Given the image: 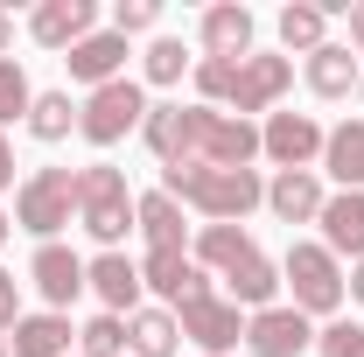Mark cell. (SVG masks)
Masks as SVG:
<instances>
[{
  "instance_id": "1",
  "label": "cell",
  "mask_w": 364,
  "mask_h": 357,
  "mask_svg": "<svg viewBox=\"0 0 364 357\" xmlns=\"http://www.w3.org/2000/svg\"><path fill=\"white\" fill-rule=\"evenodd\" d=\"M161 196L196 203L210 224H238L245 211L267 203V182L252 169H203V161H189V169H161Z\"/></svg>"
},
{
  "instance_id": "2",
  "label": "cell",
  "mask_w": 364,
  "mask_h": 357,
  "mask_svg": "<svg viewBox=\"0 0 364 357\" xmlns=\"http://www.w3.org/2000/svg\"><path fill=\"white\" fill-rule=\"evenodd\" d=\"M77 224H85L105 252H119V238L134 231L127 169H112V161H91V169H77Z\"/></svg>"
},
{
  "instance_id": "3",
  "label": "cell",
  "mask_w": 364,
  "mask_h": 357,
  "mask_svg": "<svg viewBox=\"0 0 364 357\" xmlns=\"http://www.w3.org/2000/svg\"><path fill=\"white\" fill-rule=\"evenodd\" d=\"M280 287L294 294V309H301V315H336V309H343V267H336L329 245H309V238L287 245V260H280Z\"/></svg>"
},
{
  "instance_id": "4",
  "label": "cell",
  "mask_w": 364,
  "mask_h": 357,
  "mask_svg": "<svg viewBox=\"0 0 364 357\" xmlns=\"http://www.w3.org/2000/svg\"><path fill=\"white\" fill-rule=\"evenodd\" d=\"M140 119H147V91H140L134 78H112V85H98L85 105H77V134H85L91 147H119Z\"/></svg>"
},
{
  "instance_id": "5",
  "label": "cell",
  "mask_w": 364,
  "mask_h": 357,
  "mask_svg": "<svg viewBox=\"0 0 364 357\" xmlns=\"http://www.w3.org/2000/svg\"><path fill=\"white\" fill-rule=\"evenodd\" d=\"M70 211H77V176H70V169H36V176L14 189V224L36 231L43 245L70 224Z\"/></svg>"
},
{
  "instance_id": "6",
  "label": "cell",
  "mask_w": 364,
  "mask_h": 357,
  "mask_svg": "<svg viewBox=\"0 0 364 357\" xmlns=\"http://www.w3.org/2000/svg\"><path fill=\"white\" fill-rule=\"evenodd\" d=\"M203 112L210 105H147L140 134H147V154L161 169H189L196 161V140H203Z\"/></svg>"
},
{
  "instance_id": "7",
  "label": "cell",
  "mask_w": 364,
  "mask_h": 357,
  "mask_svg": "<svg viewBox=\"0 0 364 357\" xmlns=\"http://www.w3.org/2000/svg\"><path fill=\"white\" fill-rule=\"evenodd\" d=\"M176 322H182V336L203 357H225L231 343H245V315H238V302H225V294H203V302L176 309Z\"/></svg>"
},
{
  "instance_id": "8",
  "label": "cell",
  "mask_w": 364,
  "mask_h": 357,
  "mask_svg": "<svg viewBox=\"0 0 364 357\" xmlns=\"http://www.w3.org/2000/svg\"><path fill=\"white\" fill-rule=\"evenodd\" d=\"M259 154H267L273 169H309V161L322 154L316 112H267V127H259Z\"/></svg>"
},
{
  "instance_id": "9",
  "label": "cell",
  "mask_w": 364,
  "mask_h": 357,
  "mask_svg": "<svg viewBox=\"0 0 364 357\" xmlns=\"http://www.w3.org/2000/svg\"><path fill=\"white\" fill-rule=\"evenodd\" d=\"M259 154V127L238 119V112H203V140H196V161L203 169H252Z\"/></svg>"
},
{
  "instance_id": "10",
  "label": "cell",
  "mask_w": 364,
  "mask_h": 357,
  "mask_svg": "<svg viewBox=\"0 0 364 357\" xmlns=\"http://www.w3.org/2000/svg\"><path fill=\"white\" fill-rule=\"evenodd\" d=\"M309 343H316V329H309V315L294 309V302H287V309L273 302V309H259L245 322V351L252 357H301Z\"/></svg>"
},
{
  "instance_id": "11",
  "label": "cell",
  "mask_w": 364,
  "mask_h": 357,
  "mask_svg": "<svg viewBox=\"0 0 364 357\" xmlns=\"http://www.w3.org/2000/svg\"><path fill=\"white\" fill-rule=\"evenodd\" d=\"M287 85H294V63H287V56H259V49H252V56L238 63V91H231V112H238V119H245V112H273Z\"/></svg>"
},
{
  "instance_id": "12",
  "label": "cell",
  "mask_w": 364,
  "mask_h": 357,
  "mask_svg": "<svg viewBox=\"0 0 364 357\" xmlns=\"http://www.w3.org/2000/svg\"><path fill=\"white\" fill-rule=\"evenodd\" d=\"M140 287H154L168 309H189V302L210 294V280H203V267H196L189 252H147V260H140Z\"/></svg>"
},
{
  "instance_id": "13",
  "label": "cell",
  "mask_w": 364,
  "mask_h": 357,
  "mask_svg": "<svg viewBox=\"0 0 364 357\" xmlns=\"http://www.w3.org/2000/svg\"><path fill=\"white\" fill-rule=\"evenodd\" d=\"M28 280L43 287V302H49V309L63 315L70 302H77V294H85V260H77L70 245H56V238H49V245H36V260H28Z\"/></svg>"
},
{
  "instance_id": "14",
  "label": "cell",
  "mask_w": 364,
  "mask_h": 357,
  "mask_svg": "<svg viewBox=\"0 0 364 357\" xmlns=\"http://www.w3.org/2000/svg\"><path fill=\"white\" fill-rule=\"evenodd\" d=\"M322 203H329V189H322L316 169H280V176L267 182V211L280 224H316Z\"/></svg>"
},
{
  "instance_id": "15",
  "label": "cell",
  "mask_w": 364,
  "mask_h": 357,
  "mask_svg": "<svg viewBox=\"0 0 364 357\" xmlns=\"http://www.w3.org/2000/svg\"><path fill=\"white\" fill-rule=\"evenodd\" d=\"M196 36H203V56H225V63H245L252 56V7H203V21H196Z\"/></svg>"
},
{
  "instance_id": "16",
  "label": "cell",
  "mask_w": 364,
  "mask_h": 357,
  "mask_svg": "<svg viewBox=\"0 0 364 357\" xmlns=\"http://www.w3.org/2000/svg\"><path fill=\"white\" fill-rule=\"evenodd\" d=\"M91 21H98L91 0H43V7L28 14V36H36L43 49H77L91 36Z\"/></svg>"
},
{
  "instance_id": "17",
  "label": "cell",
  "mask_w": 364,
  "mask_h": 357,
  "mask_svg": "<svg viewBox=\"0 0 364 357\" xmlns=\"http://www.w3.org/2000/svg\"><path fill=\"white\" fill-rule=\"evenodd\" d=\"M85 287L105 302V315H119V309L134 315L140 309V260H127V252H98V260L85 267Z\"/></svg>"
},
{
  "instance_id": "18",
  "label": "cell",
  "mask_w": 364,
  "mask_h": 357,
  "mask_svg": "<svg viewBox=\"0 0 364 357\" xmlns=\"http://www.w3.org/2000/svg\"><path fill=\"white\" fill-rule=\"evenodd\" d=\"M63 63H70V85H91V91H98V85H112V78L127 70V36H112V28H91V36L70 49Z\"/></svg>"
},
{
  "instance_id": "19",
  "label": "cell",
  "mask_w": 364,
  "mask_h": 357,
  "mask_svg": "<svg viewBox=\"0 0 364 357\" xmlns=\"http://www.w3.org/2000/svg\"><path fill=\"white\" fill-rule=\"evenodd\" d=\"M316 224H322V245H329L336 260H343V252L364 260V189H336V196L322 203Z\"/></svg>"
},
{
  "instance_id": "20",
  "label": "cell",
  "mask_w": 364,
  "mask_h": 357,
  "mask_svg": "<svg viewBox=\"0 0 364 357\" xmlns=\"http://www.w3.org/2000/svg\"><path fill=\"white\" fill-rule=\"evenodd\" d=\"M70 315H21L14 329H7V357H70Z\"/></svg>"
},
{
  "instance_id": "21",
  "label": "cell",
  "mask_w": 364,
  "mask_h": 357,
  "mask_svg": "<svg viewBox=\"0 0 364 357\" xmlns=\"http://www.w3.org/2000/svg\"><path fill=\"white\" fill-rule=\"evenodd\" d=\"M322 176L336 189H364V119H343L322 134Z\"/></svg>"
},
{
  "instance_id": "22",
  "label": "cell",
  "mask_w": 364,
  "mask_h": 357,
  "mask_svg": "<svg viewBox=\"0 0 364 357\" xmlns=\"http://www.w3.org/2000/svg\"><path fill=\"white\" fill-rule=\"evenodd\" d=\"M225 287H231L225 302H238V309H252V315H259V309H273V294H280V267H273L267 252L252 245V252H245V260L225 273Z\"/></svg>"
},
{
  "instance_id": "23",
  "label": "cell",
  "mask_w": 364,
  "mask_h": 357,
  "mask_svg": "<svg viewBox=\"0 0 364 357\" xmlns=\"http://www.w3.org/2000/svg\"><path fill=\"white\" fill-rule=\"evenodd\" d=\"M358 85H364V63L350 56V43H322L309 56V91L316 98H350Z\"/></svg>"
},
{
  "instance_id": "24",
  "label": "cell",
  "mask_w": 364,
  "mask_h": 357,
  "mask_svg": "<svg viewBox=\"0 0 364 357\" xmlns=\"http://www.w3.org/2000/svg\"><path fill=\"white\" fill-rule=\"evenodd\" d=\"M134 231L147 238V252H182V203L176 196H134Z\"/></svg>"
},
{
  "instance_id": "25",
  "label": "cell",
  "mask_w": 364,
  "mask_h": 357,
  "mask_svg": "<svg viewBox=\"0 0 364 357\" xmlns=\"http://www.w3.org/2000/svg\"><path fill=\"white\" fill-rule=\"evenodd\" d=\"M182 322L176 309H134L127 315V357H176Z\"/></svg>"
},
{
  "instance_id": "26",
  "label": "cell",
  "mask_w": 364,
  "mask_h": 357,
  "mask_svg": "<svg viewBox=\"0 0 364 357\" xmlns=\"http://www.w3.org/2000/svg\"><path fill=\"white\" fill-rule=\"evenodd\" d=\"M273 28H280V43H287V49H301V56H316V49L329 43V14H322L316 0H287Z\"/></svg>"
},
{
  "instance_id": "27",
  "label": "cell",
  "mask_w": 364,
  "mask_h": 357,
  "mask_svg": "<svg viewBox=\"0 0 364 357\" xmlns=\"http://www.w3.org/2000/svg\"><path fill=\"white\" fill-rule=\"evenodd\" d=\"M245 252H252V238H245L238 224H203V231H196V252H189V260H196V267L231 273L238 260H245Z\"/></svg>"
},
{
  "instance_id": "28",
  "label": "cell",
  "mask_w": 364,
  "mask_h": 357,
  "mask_svg": "<svg viewBox=\"0 0 364 357\" xmlns=\"http://www.w3.org/2000/svg\"><path fill=\"white\" fill-rule=\"evenodd\" d=\"M70 127H77L70 91H36V105H28V134H36V140H63Z\"/></svg>"
},
{
  "instance_id": "29",
  "label": "cell",
  "mask_w": 364,
  "mask_h": 357,
  "mask_svg": "<svg viewBox=\"0 0 364 357\" xmlns=\"http://www.w3.org/2000/svg\"><path fill=\"white\" fill-rule=\"evenodd\" d=\"M182 70H196V56L182 49V36H154L147 43V85H182Z\"/></svg>"
},
{
  "instance_id": "30",
  "label": "cell",
  "mask_w": 364,
  "mask_h": 357,
  "mask_svg": "<svg viewBox=\"0 0 364 357\" xmlns=\"http://www.w3.org/2000/svg\"><path fill=\"white\" fill-rule=\"evenodd\" d=\"M77 357H127V322L119 315H91L77 329Z\"/></svg>"
},
{
  "instance_id": "31",
  "label": "cell",
  "mask_w": 364,
  "mask_h": 357,
  "mask_svg": "<svg viewBox=\"0 0 364 357\" xmlns=\"http://www.w3.org/2000/svg\"><path fill=\"white\" fill-rule=\"evenodd\" d=\"M196 91H203L210 112L231 105V91H238V63H225V56H196Z\"/></svg>"
},
{
  "instance_id": "32",
  "label": "cell",
  "mask_w": 364,
  "mask_h": 357,
  "mask_svg": "<svg viewBox=\"0 0 364 357\" xmlns=\"http://www.w3.org/2000/svg\"><path fill=\"white\" fill-rule=\"evenodd\" d=\"M28 105H36L28 70H21L14 56H0V127H7V119H28Z\"/></svg>"
},
{
  "instance_id": "33",
  "label": "cell",
  "mask_w": 364,
  "mask_h": 357,
  "mask_svg": "<svg viewBox=\"0 0 364 357\" xmlns=\"http://www.w3.org/2000/svg\"><path fill=\"white\" fill-rule=\"evenodd\" d=\"M161 21V0H119L112 7V36H147Z\"/></svg>"
},
{
  "instance_id": "34",
  "label": "cell",
  "mask_w": 364,
  "mask_h": 357,
  "mask_svg": "<svg viewBox=\"0 0 364 357\" xmlns=\"http://www.w3.org/2000/svg\"><path fill=\"white\" fill-rule=\"evenodd\" d=\"M316 351L322 357H364V322H329L316 336Z\"/></svg>"
},
{
  "instance_id": "35",
  "label": "cell",
  "mask_w": 364,
  "mask_h": 357,
  "mask_svg": "<svg viewBox=\"0 0 364 357\" xmlns=\"http://www.w3.org/2000/svg\"><path fill=\"white\" fill-rule=\"evenodd\" d=\"M14 322H21V280H14V273L0 267V336H7Z\"/></svg>"
},
{
  "instance_id": "36",
  "label": "cell",
  "mask_w": 364,
  "mask_h": 357,
  "mask_svg": "<svg viewBox=\"0 0 364 357\" xmlns=\"http://www.w3.org/2000/svg\"><path fill=\"white\" fill-rule=\"evenodd\" d=\"M350 56H358V63H364V0H358V7H350Z\"/></svg>"
},
{
  "instance_id": "37",
  "label": "cell",
  "mask_w": 364,
  "mask_h": 357,
  "mask_svg": "<svg viewBox=\"0 0 364 357\" xmlns=\"http://www.w3.org/2000/svg\"><path fill=\"white\" fill-rule=\"evenodd\" d=\"M14 182V147H7V134H0V189Z\"/></svg>"
},
{
  "instance_id": "38",
  "label": "cell",
  "mask_w": 364,
  "mask_h": 357,
  "mask_svg": "<svg viewBox=\"0 0 364 357\" xmlns=\"http://www.w3.org/2000/svg\"><path fill=\"white\" fill-rule=\"evenodd\" d=\"M7 49H14V14L0 7V56H7Z\"/></svg>"
},
{
  "instance_id": "39",
  "label": "cell",
  "mask_w": 364,
  "mask_h": 357,
  "mask_svg": "<svg viewBox=\"0 0 364 357\" xmlns=\"http://www.w3.org/2000/svg\"><path fill=\"white\" fill-rule=\"evenodd\" d=\"M343 294H358V302H364V260L350 267V280H343Z\"/></svg>"
},
{
  "instance_id": "40",
  "label": "cell",
  "mask_w": 364,
  "mask_h": 357,
  "mask_svg": "<svg viewBox=\"0 0 364 357\" xmlns=\"http://www.w3.org/2000/svg\"><path fill=\"white\" fill-rule=\"evenodd\" d=\"M7 231H14V218H7V211H0V245H7Z\"/></svg>"
},
{
  "instance_id": "41",
  "label": "cell",
  "mask_w": 364,
  "mask_h": 357,
  "mask_svg": "<svg viewBox=\"0 0 364 357\" xmlns=\"http://www.w3.org/2000/svg\"><path fill=\"white\" fill-rule=\"evenodd\" d=\"M0 357H7V336H0Z\"/></svg>"
},
{
  "instance_id": "42",
  "label": "cell",
  "mask_w": 364,
  "mask_h": 357,
  "mask_svg": "<svg viewBox=\"0 0 364 357\" xmlns=\"http://www.w3.org/2000/svg\"><path fill=\"white\" fill-rule=\"evenodd\" d=\"M358 98H364V85H358Z\"/></svg>"
}]
</instances>
